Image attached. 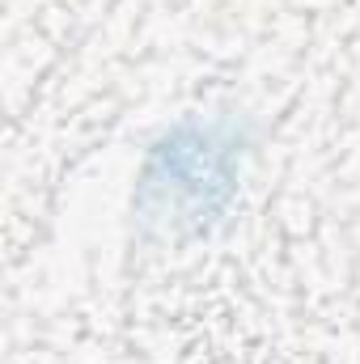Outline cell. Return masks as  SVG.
Wrapping results in <instances>:
<instances>
[{"instance_id":"obj_1","label":"cell","mask_w":360,"mask_h":364,"mask_svg":"<svg viewBox=\"0 0 360 364\" xmlns=\"http://www.w3.org/2000/svg\"><path fill=\"white\" fill-rule=\"evenodd\" d=\"M233 178V144L216 140V127L182 132L157 149V161L149 170V191H170V199L157 208V216L170 212V203H182L179 220H195L221 203Z\"/></svg>"}]
</instances>
